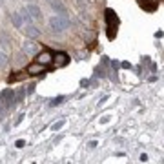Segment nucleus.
I'll list each match as a JSON object with an SVG mask.
<instances>
[{
    "label": "nucleus",
    "mask_w": 164,
    "mask_h": 164,
    "mask_svg": "<svg viewBox=\"0 0 164 164\" xmlns=\"http://www.w3.org/2000/svg\"><path fill=\"white\" fill-rule=\"evenodd\" d=\"M68 26H69V20H68L66 15H55V17L49 18V27H51V31H55V33L66 31Z\"/></svg>",
    "instance_id": "nucleus-1"
},
{
    "label": "nucleus",
    "mask_w": 164,
    "mask_h": 164,
    "mask_svg": "<svg viewBox=\"0 0 164 164\" xmlns=\"http://www.w3.org/2000/svg\"><path fill=\"white\" fill-rule=\"evenodd\" d=\"M0 102L4 104V108H6V111H9L15 104V91H11V89H4L2 93H0Z\"/></svg>",
    "instance_id": "nucleus-2"
},
{
    "label": "nucleus",
    "mask_w": 164,
    "mask_h": 164,
    "mask_svg": "<svg viewBox=\"0 0 164 164\" xmlns=\"http://www.w3.org/2000/svg\"><path fill=\"white\" fill-rule=\"evenodd\" d=\"M53 57L55 55L51 53V51H48V49H44V51H40V53H37V62L38 64H42V66H51L53 64Z\"/></svg>",
    "instance_id": "nucleus-3"
},
{
    "label": "nucleus",
    "mask_w": 164,
    "mask_h": 164,
    "mask_svg": "<svg viewBox=\"0 0 164 164\" xmlns=\"http://www.w3.org/2000/svg\"><path fill=\"white\" fill-rule=\"evenodd\" d=\"M22 49H24V53H26V55H37V53H40V46H38L37 42L29 40V38L22 44Z\"/></svg>",
    "instance_id": "nucleus-4"
},
{
    "label": "nucleus",
    "mask_w": 164,
    "mask_h": 164,
    "mask_svg": "<svg viewBox=\"0 0 164 164\" xmlns=\"http://www.w3.org/2000/svg\"><path fill=\"white\" fill-rule=\"evenodd\" d=\"M48 66H42V64L35 62L31 66H27V75H40V73H46Z\"/></svg>",
    "instance_id": "nucleus-5"
},
{
    "label": "nucleus",
    "mask_w": 164,
    "mask_h": 164,
    "mask_svg": "<svg viewBox=\"0 0 164 164\" xmlns=\"http://www.w3.org/2000/svg\"><path fill=\"white\" fill-rule=\"evenodd\" d=\"M53 62H55V66H58V68H62V66H66V64L69 62V57L66 53H57L53 57Z\"/></svg>",
    "instance_id": "nucleus-6"
},
{
    "label": "nucleus",
    "mask_w": 164,
    "mask_h": 164,
    "mask_svg": "<svg viewBox=\"0 0 164 164\" xmlns=\"http://www.w3.org/2000/svg\"><path fill=\"white\" fill-rule=\"evenodd\" d=\"M157 0H139V6L142 9H146V11H155L157 9Z\"/></svg>",
    "instance_id": "nucleus-7"
},
{
    "label": "nucleus",
    "mask_w": 164,
    "mask_h": 164,
    "mask_svg": "<svg viewBox=\"0 0 164 164\" xmlns=\"http://www.w3.org/2000/svg\"><path fill=\"white\" fill-rule=\"evenodd\" d=\"M26 9H27V13L31 15L33 18H42V11H40V7H38L37 4H27Z\"/></svg>",
    "instance_id": "nucleus-8"
},
{
    "label": "nucleus",
    "mask_w": 164,
    "mask_h": 164,
    "mask_svg": "<svg viewBox=\"0 0 164 164\" xmlns=\"http://www.w3.org/2000/svg\"><path fill=\"white\" fill-rule=\"evenodd\" d=\"M24 31H26V35H27L29 38H37V37H40V31H38V27H35L33 24H27Z\"/></svg>",
    "instance_id": "nucleus-9"
},
{
    "label": "nucleus",
    "mask_w": 164,
    "mask_h": 164,
    "mask_svg": "<svg viewBox=\"0 0 164 164\" xmlns=\"http://www.w3.org/2000/svg\"><path fill=\"white\" fill-rule=\"evenodd\" d=\"M106 18H108V27L109 29H113V27H115V24L118 22L117 17H115V13H113L111 9H108V11H106Z\"/></svg>",
    "instance_id": "nucleus-10"
},
{
    "label": "nucleus",
    "mask_w": 164,
    "mask_h": 164,
    "mask_svg": "<svg viewBox=\"0 0 164 164\" xmlns=\"http://www.w3.org/2000/svg\"><path fill=\"white\" fill-rule=\"evenodd\" d=\"M49 6H51L55 11H60V15H66V7H64V4L60 2V0H51Z\"/></svg>",
    "instance_id": "nucleus-11"
},
{
    "label": "nucleus",
    "mask_w": 164,
    "mask_h": 164,
    "mask_svg": "<svg viewBox=\"0 0 164 164\" xmlns=\"http://www.w3.org/2000/svg\"><path fill=\"white\" fill-rule=\"evenodd\" d=\"M11 22H13V26L17 27V29H20L22 27V17H20V13H11Z\"/></svg>",
    "instance_id": "nucleus-12"
},
{
    "label": "nucleus",
    "mask_w": 164,
    "mask_h": 164,
    "mask_svg": "<svg viewBox=\"0 0 164 164\" xmlns=\"http://www.w3.org/2000/svg\"><path fill=\"white\" fill-rule=\"evenodd\" d=\"M20 17H22V20H26L27 24H31V22H33V17H31V15H29V13H27V9H26V7H24V9H22V13H20Z\"/></svg>",
    "instance_id": "nucleus-13"
},
{
    "label": "nucleus",
    "mask_w": 164,
    "mask_h": 164,
    "mask_svg": "<svg viewBox=\"0 0 164 164\" xmlns=\"http://www.w3.org/2000/svg\"><path fill=\"white\" fill-rule=\"evenodd\" d=\"M24 95H26V93H24L22 89H18V91L15 93V102H17V104H20V102L24 100Z\"/></svg>",
    "instance_id": "nucleus-14"
},
{
    "label": "nucleus",
    "mask_w": 164,
    "mask_h": 164,
    "mask_svg": "<svg viewBox=\"0 0 164 164\" xmlns=\"http://www.w3.org/2000/svg\"><path fill=\"white\" fill-rule=\"evenodd\" d=\"M0 38H2V42H0V44H2V48H7V46H9V38H7V35H6V33H0Z\"/></svg>",
    "instance_id": "nucleus-15"
},
{
    "label": "nucleus",
    "mask_w": 164,
    "mask_h": 164,
    "mask_svg": "<svg viewBox=\"0 0 164 164\" xmlns=\"http://www.w3.org/2000/svg\"><path fill=\"white\" fill-rule=\"evenodd\" d=\"M6 64H7V55L0 51V68H4V66H6Z\"/></svg>",
    "instance_id": "nucleus-16"
},
{
    "label": "nucleus",
    "mask_w": 164,
    "mask_h": 164,
    "mask_svg": "<svg viewBox=\"0 0 164 164\" xmlns=\"http://www.w3.org/2000/svg\"><path fill=\"white\" fill-rule=\"evenodd\" d=\"M64 126V118H60V120H58V122H55L53 124V128H51V130L53 131H58V130H60V128Z\"/></svg>",
    "instance_id": "nucleus-17"
},
{
    "label": "nucleus",
    "mask_w": 164,
    "mask_h": 164,
    "mask_svg": "<svg viewBox=\"0 0 164 164\" xmlns=\"http://www.w3.org/2000/svg\"><path fill=\"white\" fill-rule=\"evenodd\" d=\"M62 102H64V97H57V98L51 100V106H58V104H62Z\"/></svg>",
    "instance_id": "nucleus-18"
},
{
    "label": "nucleus",
    "mask_w": 164,
    "mask_h": 164,
    "mask_svg": "<svg viewBox=\"0 0 164 164\" xmlns=\"http://www.w3.org/2000/svg\"><path fill=\"white\" fill-rule=\"evenodd\" d=\"M24 146H26V141H22V139H20V141H17V142H15V148H18V150H22Z\"/></svg>",
    "instance_id": "nucleus-19"
},
{
    "label": "nucleus",
    "mask_w": 164,
    "mask_h": 164,
    "mask_svg": "<svg viewBox=\"0 0 164 164\" xmlns=\"http://www.w3.org/2000/svg\"><path fill=\"white\" fill-rule=\"evenodd\" d=\"M24 117H26V115H24V113H20V115L17 117V120H15V126H18V124H20V122L24 120Z\"/></svg>",
    "instance_id": "nucleus-20"
},
{
    "label": "nucleus",
    "mask_w": 164,
    "mask_h": 164,
    "mask_svg": "<svg viewBox=\"0 0 164 164\" xmlns=\"http://www.w3.org/2000/svg\"><path fill=\"white\" fill-rule=\"evenodd\" d=\"M88 148H89V150H95V148H97V141H89L88 142Z\"/></svg>",
    "instance_id": "nucleus-21"
},
{
    "label": "nucleus",
    "mask_w": 164,
    "mask_h": 164,
    "mask_svg": "<svg viewBox=\"0 0 164 164\" xmlns=\"http://www.w3.org/2000/svg\"><path fill=\"white\" fill-rule=\"evenodd\" d=\"M33 91H35V84H29V88H27V93H29V95H31Z\"/></svg>",
    "instance_id": "nucleus-22"
},
{
    "label": "nucleus",
    "mask_w": 164,
    "mask_h": 164,
    "mask_svg": "<svg viewBox=\"0 0 164 164\" xmlns=\"http://www.w3.org/2000/svg\"><path fill=\"white\" fill-rule=\"evenodd\" d=\"M122 68H124V69H130L131 64H130V62H122Z\"/></svg>",
    "instance_id": "nucleus-23"
},
{
    "label": "nucleus",
    "mask_w": 164,
    "mask_h": 164,
    "mask_svg": "<svg viewBox=\"0 0 164 164\" xmlns=\"http://www.w3.org/2000/svg\"><path fill=\"white\" fill-rule=\"evenodd\" d=\"M141 161H142V162L148 161V155H146V153H142V155H141Z\"/></svg>",
    "instance_id": "nucleus-24"
},
{
    "label": "nucleus",
    "mask_w": 164,
    "mask_h": 164,
    "mask_svg": "<svg viewBox=\"0 0 164 164\" xmlns=\"http://www.w3.org/2000/svg\"><path fill=\"white\" fill-rule=\"evenodd\" d=\"M2 4H4V0H0V6H2Z\"/></svg>",
    "instance_id": "nucleus-25"
},
{
    "label": "nucleus",
    "mask_w": 164,
    "mask_h": 164,
    "mask_svg": "<svg viewBox=\"0 0 164 164\" xmlns=\"http://www.w3.org/2000/svg\"><path fill=\"white\" fill-rule=\"evenodd\" d=\"M46 2H48V4H49V2H51V0H46Z\"/></svg>",
    "instance_id": "nucleus-26"
}]
</instances>
